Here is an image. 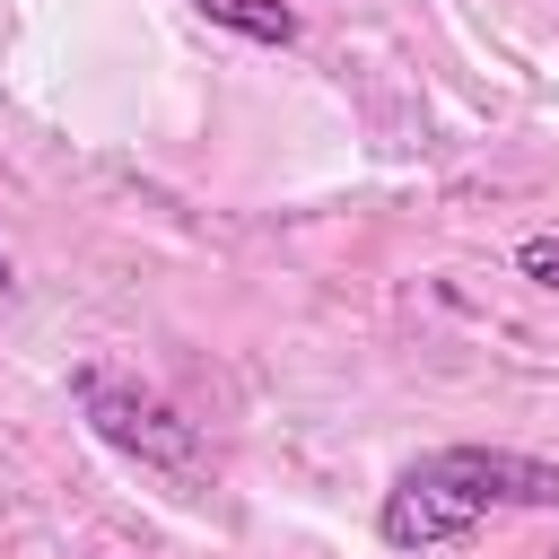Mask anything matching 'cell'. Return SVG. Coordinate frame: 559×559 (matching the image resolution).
Instances as JSON below:
<instances>
[{"mask_svg": "<svg viewBox=\"0 0 559 559\" xmlns=\"http://www.w3.org/2000/svg\"><path fill=\"white\" fill-rule=\"evenodd\" d=\"M489 515H472L445 480H428L419 463L384 489V507H376V533H384V550H445V542H472Z\"/></svg>", "mask_w": 559, "mask_h": 559, "instance_id": "cell-3", "label": "cell"}, {"mask_svg": "<svg viewBox=\"0 0 559 559\" xmlns=\"http://www.w3.org/2000/svg\"><path fill=\"white\" fill-rule=\"evenodd\" d=\"M9 280H17V271H9V245H0V288H9Z\"/></svg>", "mask_w": 559, "mask_h": 559, "instance_id": "cell-6", "label": "cell"}, {"mask_svg": "<svg viewBox=\"0 0 559 559\" xmlns=\"http://www.w3.org/2000/svg\"><path fill=\"white\" fill-rule=\"evenodd\" d=\"M70 393H79V411H87V428H96L105 445H122V454H140V463H157V472H192V463H201V428H192L166 393L131 384V376H114V367H79Z\"/></svg>", "mask_w": 559, "mask_h": 559, "instance_id": "cell-1", "label": "cell"}, {"mask_svg": "<svg viewBox=\"0 0 559 559\" xmlns=\"http://www.w3.org/2000/svg\"><path fill=\"white\" fill-rule=\"evenodd\" d=\"M515 271H524L533 288H550V297H559V227H542V236H524V245H515Z\"/></svg>", "mask_w": 559, "mask_h": 559, "instance_id": "cell-5", "label": "cell"}, {"mask_svg": "<svg viewBox=\"0 0 559 559\" xmlns=\"http://www.w3.org/2000/svg\"><path fill=\"white\" fill-rule=\"evenodd\" d=\"M210 26L245 35V44H297V9L288 0H192Z\"/></svg>", "mask_w": 559, "mask_h": 559, "instance_id": "cell-4", "label": "cell"}, {"mask_svg": "<svg viewBox=\"0 0 559 559\" xmlns=\"http://www.w3.org/2000/svg\"><path fill=\"white\" fill-rule=\"evenodd\" d=\"M428 480H445L472 515H498V507H559V463H533L515 445H437L419 454Z\"/></svg>", "mask_w": 559, "mask_h": 559, "instance_id": "cell-2", "label": "cell"}]
</instances>
